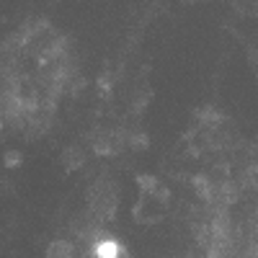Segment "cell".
<instances>
[{
    "label": "cell",
    "instance_id": "cell-1",
    "mask_svg": "<svg viewBox=\"0 0 258 258\" xmlns=\"http://www.w3.org/2000/svg\"><path fill=\"white\" fill-rule=\"evenodd\" d=\"M70 75L68 44L49 26L34 24L0 49V109L21 124H44Z\"/></svg>",
    "mask_w": 258,
    "mask_h": 258
}]
</instances>
